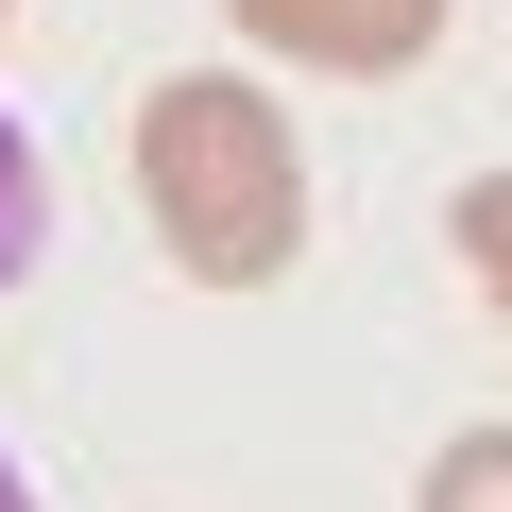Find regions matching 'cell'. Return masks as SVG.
<instances>
[{"mask_svg": "<svg viewBox=\"0 0 512 512\" xmlns=\"http://www.w3.org/2000/svg\"><path fill=\"white\" fill-rule=\"evenodd\" d=\"M137 222L188 291H274L308 256V154L256 69H171L137 103Z\"/></svg>", "mask_w": 512, "mask_h": 512, "instance_id": "cell-1", "label": "cell"}, {"mask_svg": "<svg viewBox=\"0 0 512 512\" xmlns=\"http://www.w3.org/2000/svg\"><path fill=\"white\" fill-rule=\"evenodd\" d=\"M222 18H239V52H291L325 86H393L461 35V0H222Z\"/></svg>", "mask_w": 512, "mask_h": 512, "instance_id": "cell-2", "label": "cell"}, {"mask_svg": "<svg viewBox=\"0 0 512 512\" xmlns=\"http://www.w3.org/2000/svg\"><path fill=\"white\" fill-rule=\"evenodd\" d=\"M444 239H461V274H478V308L512 325V171H461V205H444Z\"/></svg>", "mask_w": 512, "mask_h": 512, "instance_id": "cell-3", "label": "cell"}, {"mask_svg": "<svg viewBox=\"0 0 512 512\" xmlns=\"http://www.w3.org/2000/svg\"><path fill=\"white\" fill-rule=\"evenodd\" d=\"M410 512H512V427H461V444H427V495Z\"/></svg>", "mask_w": 512, "mask_h": 512, "instance_id": "cell-4", "label": "cell"}, {"mask_svg": "<svg viewBox=\"0 0 512 512\" xmlns=\"http://www.w3.org/2000/svg\"><path fill=\"white\" fill-rule=\"evenodd\" d=\"M35 239H52V171H35V137H18V103H0V291L35 274Z\"/></svg>", "mask_w": 512, "mask_h": 512, "instance_id": "cell-5", "label": "cell"}, {"mask_svg": "<svg viewBox=\"0 0 512 512\" xmlns=\"http://www.w3.org/2000/svg\"><path fill=\"white\" fill-rule=\"evenodd\" d=\"M0 512H35V495H18V461H0Z\"/></svg>", "mask_w": 512, "mask_h": 512, "instance_id": "cell-6", "label": "cell"}, {"mask_svg": "<svg viewBox=\"0 0 512 512\" xmlns=\"http://www.w3.org/2000/svg\"><path fill=\"white\" fill-rule=\"evenodd\" d=\"M0 18H18V0H0Z\"/></svg>", "mask_w": 512, "mask_h": 512, "instance_id": "cell-7", "label": "cell"}]
</instances>
